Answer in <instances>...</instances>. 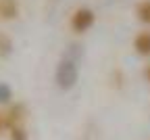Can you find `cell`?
<instances>
[{"label": "cell", "mask_w": 150, "mask_h": 140, "mask_svg": "<svg viewBox=\"0 0 150 140\" xmlns=\"http://www.w3.org/2000/svg\"><path fill=\"white\" fill-rule=\"evenodd\" d=\"M77 77H79V69H77V63L73 59H63L56 65V71H54V79H56V86L61 90H71L75 84H77Z\"/></svg>", "instance_id": "cell-1"}, {"label": "cell", "mask_w": 150, "mask_h": 140, "mask_svg": "<svg viewBox=\"0 0 150 140\" xmlns=\"http://www.w3.org/2000/svg\"><path fill=\"white\" fill-rule=\"evenodd\" d=\"M94 21H96L94 11L81 6V9H77V11L71 15V29L77 31V34H83V31H88V29L94 25Z\"/></svg>", "instance_id": "cell-2"}, {"label": "cell", "mask_w": 150, "mask_h": 140, "mask_svg": "<svg viewBox=\"0 0 150 140\" xmlns=\"http://www.w3.org/2000/svg\"><path fill=\"white\" fill-rule=\"evenodd\" d=\"M25 117H27L25 105H23V103H15V105H11V107L6 109V113H4V126H6L8 130H13V128H17V126H21Z\"/></svg>", "instance_id": "cell-3"}, {"label": "cell", "mask_w": 150, "mask_h": 140, "mask_svg": "<svg viewBox=\"0 0 150 140\" xmlns=\"http://www.w3.org/2000/svg\"><path fill=\"white\" fill-rule=\"evenodd\" d=\"M19 17V0H0V19L11 21Z\"/></svg>", "instance_id": "cell-4"}, {"label": "cell", "mask_w": 150, "mask_h": 140, "mask_svg": "<svg viewBox=\"0 0 150 140\" xmlns=\"http://www.w3.org/2000/svg\"><path fill=\"white\" fill-rule=\"evenodd\" d=\"M134 48L142 56H150V31H140L134 38Z\"/></svg>", "instance_id": "cell-5"}, {"label": "cell", "mask_w": 150, "mask_h": 140, "mask_svg": "<svg viewBox=\"0 0 150 140\" xmlns=\"http://www.w3.org/2000/svg\"><path fill=\"white\" fill-rule=\"evenodd\" d=\"M136 15L142 23L150 25V0H140L138 6H136Z\"/></svg>", "instance_id": "cell-6"}, {"label": "cell", "mask_w": 150, "mask_h": 140, "mask_svg": "<svg viewBox=\"0 0 150 140\" xmlns=\"http://www.w3.org/2000/svg\"><path fill=\"white\" fill-rule=\"evenodd\" d=\"M13 50H15V44H13L11 36H6V34L0 31V56L6 59V56H11V54H13Z\"/></svg>", "instance_id": "cell-7"}, {"label": "cell", "mask_w": 150, "mask_h": 140, "mask_svg": "<svg viewBox=\"0 0 150 140\" xmlns=\"http://www.w3.org/2000/svg\"><path fill=\"white\" fill-rule=\"evenodd\" d=\"M11 98H13V90L6 82H0V105H6L11 103Z\"/></svg>", "instance_id": "cell-8"}, {"label": "cell", "mask_w": 150, "mask_h": 140, "mask_svg": "<svg viewBox=\"0 0 150 140\" xmlns=\"http://www.w3.org/2000/svg\"><path fill=\"white\" fill-rule=\"evenodd\" d=\"M8 140H29V136H27V132H25V128H23V126H17V128H13V130H11Z\"/></svg>", "instance_id": "cell-9"}, {"label": "cell", "mask_w": 150, "mask_h": 140, "mask_svg": "<svg viewBox=\"0 0 150 140\" xmlns=\"http://www.w3.org/2000/svg\"><path fill=\"white\" fill-rule=\"evenodd\" d=\"M142 75H144V79H146V82H150V63L144 67V71H142Z\"/></svg>", "instance_id": "cell-10"}, {"label": "cell", "mask_w": 150, "mask_h": 140, "mask_svg": "<svg viewBox=\"0 0 150 140\" xmlns=\"http://www.w3.org/2000/svg\"><path fill=\"white\" fill-rule=\"evenodd\" d=\"M2 128H6V126H4V113H0V132H2Z\"/></svg>", "instance_id": "cell-11"}]
</instances>
